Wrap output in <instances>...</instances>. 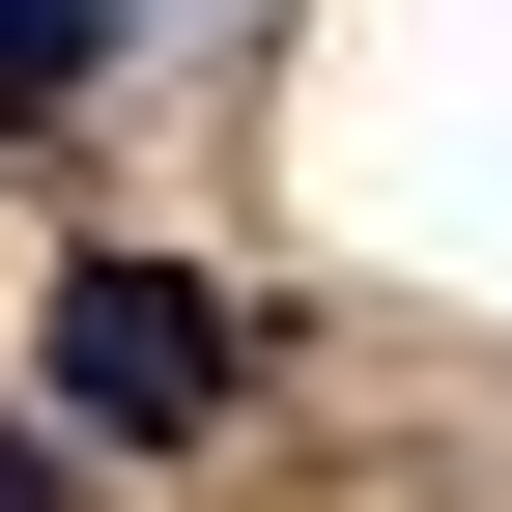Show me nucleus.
Masks as SVG:
<instances>
[{"mask_svg":"<svg viewBox=\"0 0 512 512\" xmlns=\"http://www.w3.org/2000/svg\"><path fill=\"white\" fill-rule=\"evenodd\" d=\"M57 399H86L114 456H171V427H228V313L171 285V256H86V285H57Z\"/></svg>","mask_w":512,"mask_h":512,"instance_id":"nucleus-1","label":"nucleus"},{"mask_svg":"<svg viewBox=\"0 0 512 512\" xmlns=\"http://www.w3.org/2000/svg\"><path fill=\"white\" fill-rule=\"evenodd\" d=\"M0 512H57V484H29V456H0Z\"/></svg>","mask_w":512,"mask_h":512,"instance_id":"nucleus-3","label":"nucleus"},{"mask_svg":"<svg viewBox=\"0 0 512 512\" xmlns=\"http://www.w3.org/2000/svg\"><path fill=\"white\" fill-rule=\"evenodd\" d=\"M86 57H114V0H0V143H29V114H86Z\"/></svg>","mask_w":512,"mask_h":512,"instance_id":"nucleus-2","label":"nucleus"}]
</instances>
